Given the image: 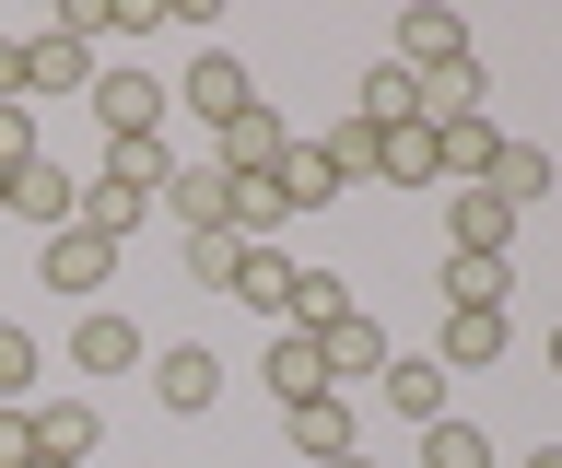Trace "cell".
I'll list each match as a JSON object with an SVG mask.
<instances>
[{"label":"cell","instance_id":"obj_1","mask_svg":"<svg viewBox=\"0 0 562 468\" xmlns=\"http://www.w3.org/2000/svg\"><path fill=\"white\" fill-rule=\"evenodd\" d=\"M82 106H94V129H105V141H165L176 82H153V71H130V59H117V71H94V94H82Z\"/></svg>","mask_w":562,"mask_h":468},{"label":"cell","instance_id":"obj_2","mask_svg":"<svg viewBox=\"0 0 562 468\" xmlns=\"http://www.w3.org/2000/svg\"><path fill=\"white\" fill-rule=\"evenodd\" d=\"M35 282L70 293V305H105V282H117V235H94V222L47 235V247H35Z\"/></svg>","mask_w":562,"mask_h":468},{"label":"cell","instance_id":"obj_3","mask_svg":"<svg viewBox=\"0 0 562 468\" xmlns=\"http://www.w3.org/2000/svg\"><path fill=\"white\" fill-rule=\"evenodd\" d=\"M0 212L35 222V235H70V222H82V176H70L59 152H35V164H12V176H0Z\"/></svg>","mask_w":562,"mask_h":468},{"label":"cell","instance_id":"obj_4","mask_svg":"<svg viewBox=\"0 0 562 468\" xmlns=\"http://www.w3.org/2000/svg\"><path fill=\"white\" fill-rule=\"evenodd\" d=\"M165 222L188 247H200V235H235V176H223V164H176L165 176Z\"/></svg>","mask_w":562,"mask_h":468},{"label":"cell","instance_id":"obj_5","mask_svg":"<svg viewBox=\"0 0 562 468\" xmlns=\"http://www.w3.org/2000/svg\"><path fill=\"white\" fill-rule=\"evenodd\" d=\"M246 106H258V71H246L235 47H200V59H188V117H200V129H235Z\"/></svg>","mask_w":562,"mask_h":468},{"label":"cell","instance_id":"obj_6","mask_svg":"<svg viewBox=\"0 0 562 468\" xmlns=\"http://www.w3.org/2000/svg\"><path fill=\"white\" fill-rule=\"evenodd\" d=\"M281 152H293V129H281V106H246L235 129H211V164L235 187H258V176H281Z\"/></svg>","mask_w":562,"mask_h":468},{"label":"cell","instance_id":"obj_7","mask_svg":"<svg viewBox=\"0 0 562 468\" xmlns=\"http://www.w3.org/2000/svg\"><path fill=\"white\" fill-rule=\"evenodd\" d=\"M457 59H469V24H457L446 0H411V12H398V71L434 82V71H457Z\"/></svg>","mask_w":562,"mask_h":468},{"label":"cell","instance_id":"obj_8","mask_svg":"<svg viewBox=\"0 0 562 468\" xmlns=\"http://www.w3.org/2000/svg\"><path fill=\"white\" fill-rule=\"evenodd\" d=\"M130 363H153L140 317H117V305H82V328H70V375H130Z\"/></svg>","mask_w":562,"mask_h":468},{"label":"cell","instance_id":"obj_9","mask_svg":"<svg viewBox=\"0 0 562 468\" xmlns=\"http://www.w3.org/2000/svg\"><path fill=\"white\" fill-rule=\"evenodd\" d=\"M375 398H386V410H398V422H446V398H457V375H446V363H434V352H386V375H375Z\"/></svg>","mask_w":562,"mask_h":468},{"label":"cell","instance_id":"obj_10","mask_svg":"<svg viewBox=\"0 0 562 468\" xmlns=\"http://www.w3.org/2000/svg\"><path fill=\"white\" fill-rule=\"evenodd\" d=\"M35 94H94V47L70 36V24H35L24 36V106Z\"/></svg>","mask_w":562,"mask_h":468},{"label":"cell","instance_id":"obj_11","mask_svg":"<svg viewBox=\"0 0 562 468\" xmlns=\"http://www.w3.org/2000/svg\"><path fill=\"white\" fill-rule=\"evenodd\" d=\"M504 340H516V328H504V305H446L434 363H446V375H492V363H504Z\"/></svg>","mask_w":562,"mask_h":468},{"label":"cell","instance_id":"obj_12","mask_svg":"<svg viewBox=\"0 0 562 468\" xmlns=\"http://www.w3.org/2000/svg\"><path fill=\"white\" fill-rule=\"evenodd\" d=\"M258 387H270V410L340 398V387H328V363H316V340H293V328H270V340H258Z\"/></svg>","mask_w":562,"mask_h":468},{"label":"cell","instance_id":"obj_13","mask_svg":"<svg viewBox=\"0 0 562 468\" xmlns=\"http://www.w3.org/2000/svg\"><path fill=\"white\" fill-rule=\"evenodd\" d=\"M469 117H492V59H481V47H469L457 71L422 82V129H434V141H446V129H469Z\"/></svg>","mask_w":562,"mask_h":468},{"label":"cell","instance_id":"obj_14","mask_svg":"<svg viewBox=\"0 0 562 468\" xmlns=\"http://www.w3.org/2000/svg\"><path fill=\"white\" fill-rule=\"evenodd\" d=\"M316 363H328V387H340V398H351V387H375V375H386V328L351 305L340 328H316Z\"/></svg>","mask_w":562,"mask_h":468},{"label":"cell","instance_id":"obj_15","mask_svg":"<svg viewBox=\"0 0 562 468\" xmlns=\"http://www.w3.org/2000/svg\"><path fill=\"white\" fill-rule=\"evenodd\" d=\"M281 445L305 468H340L351 445H363V422H351V398H305V410H281Z\"/></svg>","mask_w":562,"mask_h":468},{"label":"cell","instance_id":"obj_16","mask_svg":"<svg viewBox=\"0 0 562 468\" xmlns=\"http://www.w3.org/2000/svg\"><path fill=\"white\" fill-rule=\"evenodd\" d=\"M153 398H165L176 422H200L211 398H223V363H211L200 340H165V352H153Z\"/></svg>","mask_w":562,"mask_h":468},{"label":"cell","instance_id":"obj_17","mask_svg":"<svg viewBox=\"0 0 562 468\" xmlns=\"http://www.w3.org/2000/svg\"><path fill=\"white\" fill-rule=\"evenodd\" d=\"M446 247L457 258H504L516 247V212H504L492 187H446Z\"/></svg>","mask_w":562,"mask_h":468},{"label":"cell","instance_id":"obj_18","mask_svg":"<svg viewBox=\"0 0 562 468\" xmlns=\"http://www.w3.org/2000/svg\"><path fill=\"white\" fill-rule=\"evenodd\" d=\"M165 176H176V152H165V141H105L82 187H117V199H153V212H165Z\"/></svg>","mask_w":562,"mask_h":468},{"label":"cell","instance_id":"obj_19","mask_svg":"<svg viewBox=\"0 0 562 468\" xmlns=\"http://www.w3.org/2000/svg\"><path fill=\"white\" fill-rule=\"evenodd\" d=\"M375 187H446V141L434 129H375Z\"/></svg>","mask_w":562,"mask_h":468},{"label":"cell","instance_id":"obj_20","mask_svg":"<svg viewBox=\"0 0 562 468\" xmlns=\"http://www.w3.org/2000/svg\"><path fill=\"white\" fill-rule=\"evenodd\" d=\"M351 305H363V293H351L340 270H293V293H281V328H293V340H316V328H340Z\"/></svg>","mask_w":562,"mask_h":468},{"label":"cell","instance_id":"obj_21","mask_svg":"<svg viewBox=\"0 0 562 468\" xmlns=\"http://www.w3.org/2000/svg\"><path fill=\"white\" fill-rule=\"evenodd\" d=\"M94 398H47V410H35V457H59V468H82L94 457Z\"/></svg>","mask_w":562,"mask_h":468},{"label":"cell","instance_id":"obj_22","mask_svg":"<svg viewBox=\"0 0 562 468\" xmlns=\"http://www.w3.org/2000/svg\"><path fill=\"white\" fill-rule=\"evenodd\" d=\"M281 222H293V212H328V199H351V187L340 176H328V152H316V141H293V152H281Z\"/></svg>","mask_w":562,"mask_h":468},{"label":"cell","instance_id":"obj_23","mask_svg":"<svg viewBox=\"0 0 562 468\" xmlns=\"http://www.w3.org/2000/svg\"><path fill=\"white\" fill-rule=\"evenodd\" d=\"M351 117H363V129H411V117H422V82L398 71V59H375L363 94H351Z\"/></svg>","mask_w":562,"mask_h":468},{"label":"cell","instance_id":"obj_24","mask_svg":"<svg viewBox=\"0 0 562 468\" xmlns=\"http://www.w3.org/2000/svg\"><path fill=\"white\" fill-rule=\"evenodd\" d=\"M492 199H504V212H527V199H551V152H539V141H504V152H492Z\"/></svg>","mask_w":562,"mask_h":468},{"label":"cell","instance_id":"obj_25","mask_svg":"<svg viewBox=\"0 0 562 468\" xmlns=\"http://www.w3.org/2000/svg\"><path fill=\"white\" fill-rule=\"evenodd\" d=\"M293 270H305V258H281V247H246V258H235V305H258V317L281 328V293H293Z\"/></svg>","mask_w":562,"mask_h":468},{"label":"cell","instance_id":"obj_26","mask_svg":"<svg viewBox=\"0 0 562 468\" xmlns=\"http://www.w3.org/2000/svg\"><path fill=\"white\" fill-rule=\"evenodd\" d=\"M422 468H492V433L446 410V422H422Z\"/></svg>","mask_w":562,"mask_h":468},{"label":"cell","instance_id":"obj_27","mask_svg":"<svg viewBox=\"0 0 562 468\" xmlns=\"http://www.w3.org/2000/svg\"><path fill=\"white\" fill-rule=\"evenodd\" d=\"M504 293H516L504 258H457V247H446V305H504Z\"/></svg>","mask_w":562,"mask_h":468},{"label":"cell","instance_id":"obj_28","mask_svg":"<svg viewBox=\"0 0 562 468\" xmlns=\"http://www.w3.org/2000/svg\"><path fill=\"white\" fill-rule=\"evenodd\" d=\"M24 387H35V340L0 317V410H24Z\"/></svg>","mask_w":562,"mask_h":468},{"label":"cell","instance_id":"obj_29","mask_svg":"<svg viewBox=\"0 0 562 468\" xmlns=\"http://www.w3.org/2000/svg\"><path fill=\"white\" fill-rule=\"evenodd\" d=\"M235 235H200V247H188V282H200V293H235Z\"/></svg>","mask_w":562,"mask_h":468},{"label":"cell","instance_id":"obj_30","mask_svg":"<svg viewBox=\"0 0 562 468\" xmlns=\"http://www.w3.org/2000/svg\"><path fill=\"white\" fill-rule=\"evenodd\" d=\"M12 164H35V106H24V94L0 106V176H12Z\"/></svg>","mask_w":562,"mask_h":468},{"label":"cell","instance_id":"obj_31","mask_svg":"<svg viewBox=\"0 0 562 468\" xmlns=\"http://www.w3.org/2000/svg\"><path fill=\"white\" fill-rule=\"evenodd\" d=\"M105 36H165V0H105Z\"/></svg>","mask_w":562,"mask_h":468},{"label":"cell","instance_id":"obj_32","mask_svg":"<svg viewBox=\"0 0 562 468\" xmlns=\"http://www.w3.org/2000/svg\"><path fill=\"white\" fill-rule=\"evenodd\" d=\"M0 468H35V410H0Z\"/></svg>","mask_w":562,"mask_h":468},{"label":"cell","instance_id":"obj_33","mask_svg":"<svg viewBox=\"0 0 562 468\" xmlns=\"http://www.w3.org/2000/svg\"><path fill=\"white\" fill-rule=\"evenodd\" d=\"M24 94V36H0V106Z\"/></svg>","mask_w":562,"mask_h":468},{"label":"cell","instance_id":"obj_34","mask_svg":"<svg viewBox=\"0 0 562 468\" xmlns=\"http://www.w3.org/2000/svg\"><path fill=\"white\" fill-rule=\"evenodd\" d=\"M539 352H551V375H562V317H551V340H539Z\"/></svg>","mask_w":562,"mask_h":468},{"label":"cell","instance_id":"obj_35","mask_svg":"<svg viewBox=\"0 0 562 468\" xmlns=\"http://www.w3.org/2000/svg\"><path fill=\"white\" fill-rule=\"evenodd\" d=\"M527 468H562V445H539V457H527Z\"/></svg>","mask_w":562,"mask_h":468},{"label":"cell","instance_id":"obj_36","mask_svg":"<svg viewBox=\"0 0 562 468\" xmlns=\"http://www.w3.org/2000/svg\"><path fill=\"white\" fill-rule=\"evenodd\" d=\"M340 468H375V457H363V445H351V457H340Z\"/></svg>","mask_w":562,"mask_h":468},{"label":"cell","instance_id":"obj_37","mask_svg":"<svg viewBox=\"0 0 562 468\" xmlns=\"http://www.w3.org/2000/svg\"><path fill=\"white\" fill-rule=\"evenodd\" d=\"M35 468H59V457H35Z\"/></svg>","mask_w":562,"mask_h":468}]
</instances>
